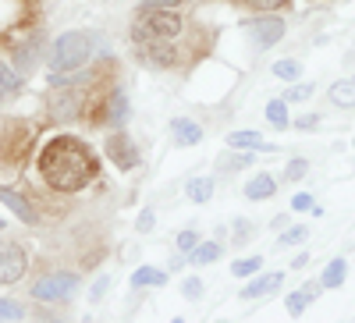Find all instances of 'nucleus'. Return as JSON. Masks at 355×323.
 <instances>
[{"mask_svg": "<svg viewBox=\"0 0 355 323\" xmlns=\"http://www.w3.org/2000/svg\"><path fill=\"white\" fill-rule=\"evenodd\" d=\"M96 153L75 135H57L40 150V174L57 192H82L89 182H96Z\"/></svg>", "mask_w": 355, "mask_h": 323, "instance_id": "1", "label": "nucleus"}, {"mask_svg": "<svg viewBox=\"0 0 355 323\" xmlns=\"http://www.w3.org/2000/svg\"><path fill=\"white\" fill-rule=\"evenodd\" d=\"M93 46H96V36L93 33H82V28H71V33H61L50 46V75H71V71H82L93 57Z\"/></svg>", "mask_w": 355, "mask_h": 323, "instance_id": "2", "label": "nucleus"}, {"mask_svg": "<svg viewBox=\"0 0 355 323\" xmlns=\"http://www.w3.org/2000/svg\"><path fill=\"white\" fill-rule=\"evenodd\" d=\"M182 25H185V18H182L178 8H171V11H139L132 40H178Z\"/></svg>", "mask_w": 355, "mask_h": 323, "instance_id": "3", "label": "nucleus"}, {"mask_svg": "<svg viewBox=\"0 0 355 323\" xmlns=\"http://www.w3.org/2000/svg\"><path fill=\"white\" fill-rule=\"evenodd\" d=\"M78 288V277L61 270V274H43L36 284H33V299L40 302H57V299H71V291Z\"/></svg>", "mask_w": 355, "mask_h": 323, "instance_id": "4", "label": "nucleus"}, {"mask_svg": "<svg viewBox=\"0 0 355 323\" xmlns=\"http://www.w3.org/2000/svg\"><path fill=\"white\" fill-rule=\"evenodd\" d=\"M85 107H89V96L82 89H61L57 96H50V114H53V121H61V125L78 121L85 114Z\"/></svg>", "mask_w": 355, "mask_h": 323, "instance_id": "5", "label": "nucleus"}, {"mask_svg": "<svg viewBox=\"0 0 355 323\" xmlns=\"http://www.w3.org/2000/svg\"><path fill=\"white\" fill-rule=\"evenodd\" d=\"M107 157H110V164H114L117 171H135L139 160H142L139 146H135L132 135H125V132H114V135L107 139Z\"/></svg>", "mask_w": 355, "mask_h": 323, "instance_id": "6", "label": "nucleus"}, {"mask_svg": "<svg viewBox=\"0 0 355 323\" xmlns=\"http://www.w3.org/2000/svg\"><path fill=\"white\" fill-rule=\"evenodd\" d=\"M96 125H125L128 121V96L125 89H110L107 96H100V107L93 110Z\"/></svg>", "mask_w": 355, "mask_h": 323, "instance_id": "7", "label": "nucleus"}, {"mask_svg": "<svg viewBox=\"0 0 355 323\" xmlns=\"http://www.w3.org/2000/svg\"><path fill=\"white\" fill-rule=\"evenodd\" d=\"M25 270H28V256H25V249L15 245V242H4V245H0V284H15V281H21Z\"/></svg>", "mask_w": 355, "mask_h": 323, "instance_id": "8", "label": "nucleus"}, {"mask_svg": "<svg viewBox=\"0 0 355 323\" xmlns=\"http://www.w3.org/2000/svg\"><path fill=\"white\" fill-rule=\"evenodd\" d=\"M135 50L150 68H174V40H135Z\"/></svg>", "mask_w": 355, "mask_h": 323, "instance_id": "9", "label": "nucleus"}, {"mask_svg": "<svg viewBox=\"0 0 355 323\" xmlns=\"http://www.w3.org/2000/svg\"><path fill=\"white\" fill-rule=\"evenodd\" d=\"M249 36H252V46L256 50H270L284 40V21L274 18V15H266V18H256L249 25Z\"/></svg>", "mask_w": 355, "mask_h": 323, "instance_id": "10", "label": "nucleus"}, {"mask_svg": "<svg viewBox=\"0 0 355 323\" xmlns=\"http://www.w3.org/2000/svg\"><path fill=\"white\" fill-rule=\"evenodd\" d=\"M43 57V40L40 36H28V43H18L15 46V68L18 71H33Z\"/></svg>", "mask_w": 355, "mask_h": 323, "instance_id": "11", "label": "nucleus"}, {"mask_svg": "<svg viewBox=\"0 0 355 323\" xmlns=\"http://www.w3.org/2000/svg\"><path fill=\"white\" fill-rule=\"evenodd\" d=\"M0 202H4V207H11V210H15V217H18V220H25V224H36V220H40V213L33 210V202L21 199V195H18V192H11V189H0Z\"/></svg>", "mask_w": 355, "mask_h": 323, "instance_id": "12", "label": "nucleus"}, {"mask_svg": "<svg viewBox=\"0 0 355 323\" xmlns=\"http://www.w3.org/2000/svg\"><path fill=\"white\" fill-rule=\"evenodd\" d=\"M171 139H174V146H196L202 139V128L196 121H189V117H174L171 121Z\"/></svg>", "mask_w": 355, "mask_h": 323, "instance_id": "13", "label": "nucleus"}, {"mask_svg": "<svg viewBox=\"0 0 355 323\" xmlns=\"http://www.w3.org/2000/svg\"><path fill=\"white\" fill-rule=\"evenodd\" d=\"M21 71L15 68V64H4V61H0V103H4V100H15L18 93H21Z\"/></svg>", "mask_w": 355, "mask_h": 323, "instance_id": "14", "label": "nucleus"}, {"mask_svg": "<svg viewBox=\"0 0 355 323\" xmlns=\"http://www.w3.org/2000/svg\"><path fill=\"white\" fill-rule=\"evenodd\" d=\"M274 192H277V182L270 178V174H263V171L256 174L252 182H245V195H249V199H256V202H263V199H270Z\"/></svg>", "mask_w": 355, "mask_h": 323, "instance_id": "15", "label": "nucleus"}, {"mask_svg": "<svg viewBox=\"0 0 355 323\" xmlns=\"http://www.w3.org/2000/svg\"><path fill=\"white\" fill-rule=\"evenodd\" d=\"M320 288H323V284H320V281H313V284H302L299 291H295V295H288V313H291V316H299V313H302L316 295H320Z\"/></svg>", "mask_w": 355, "mask_h": 323, "instance_id": "16", "label": "nucleus"}, {"mask_svg": "<svg viewBox=\"0 0 355 323\" xmlns=\"http://www.w3.org/2000/svg\"><path fill=\"white\" fill-rule=\"evenodd\" d=\"M281 281H284V274H266V277L252 281V284L242 291V299H259V295H270V291H277V288H281Z\"/></svg>", "mask_w": 355, "mask_h": 323, "instance_id": "17", "label": "nucleus"}, {"mask_svg": "<svg viewBox=\"0 0 355 323\" xmlns=\"http://www.w3.org/2000/svg\"><path fill=\"white\" fill-rule=\"evenodd\" d=\"M331 103L334 107H355V78H341V82H334L331 85Z\"/></svg>", "mask_w": 355, "mask_h": 323, "instance_id": "18", "label": "nucleus"}, {"mask_svg": "<svg viewBox=\"0 0 355 323\" xmlns=\"http://www.w3.org/2000/svg\"><path fill=\"white\" fill-rule=\"evenodd\" d=\"M345 277H348V263H345V259H331L327 270H323V277H320V284H323V288H341Z\"/></svg>", "mask_w": 355, "mask_h": 323, "instance_id": "19", "label": "nucleus"}, {"mask_svg": "<svg viewBox=\"0 0 355 323\" xmlns=\"http://www.w3.org/2000/svg\"><path fill=\"white\" fill-rule=\"evenodd\" d=\"M227 146H234V150H266V142H263L259 132H231Z\"/></svg>", "mask_w": 355, "mask_h": 323, "instance_id": "20", "label": "nucleus"}, {"mask_svg": "<svg viewBox=\"0 0 355 323\" xmlns=\"http://www.w3.org/2000/svg\"><path fill=\"white\" fill-rule=\"evenodd\" d=\"M189 256H192V267H206V263H217L220 259V245L217 242H199Z\"/></svg>", "mask_w": 355, "mask_h": 323, "instance_id": "21", "label": "nucleus"}, {"mask_svg": "<svg viewBox=\"0 0 355 323\" xmlns=\"http://www.w3.org/2000/svg\"><path fill=\"white\" fill-rule=\"evenodd\" d=\"M167 281V274L164 270H153V267H139L135 274H132V284L135 288H160Z\"/></svg>", "mask_w": 355, "mask_h": 323, "instance_id": "22", "label": "nucleus"}, {"mask_svg": "<svg viewBox=\"0 0 355 323\" xmlns=\"http://www.w3.org/2000/svg\"><path fill=\"white\" fill-rule=\"evenodd\" d=\"M185 192H189L192 202H206V199L214 195V182H210V178H192V182L185 185Z\"/></svg>", "mask_w": 355, "mask_h": 323, "instance_id": "23", "label": "nucleus"}, {"mask_svg": "<svg viewBox=\"0 0 355 323\" xmlns=\"http://www.w3.org/2000/svg\"><path fill=\"white\" fill-rule=\"evenodd\" d=\"M252 164H256V150H252V153H234V157H220V160H217L220 171H245V167H252Z\"/></svg>", "mask_w": 355, "mask_h": 323, "instance_id": "24", "label": "nucleus"}, {"mask_svg": "<svg viewBox=\"0 0 355 323\" xmlns=\"http://www.w3.org/2000/svg\"><path fill=\"white\" fill-rule=\"evenodd\" d=\"M266 121H270L274 128H284L288 125V103L284 100H270V103H266Z\"/></svg>", "mask_w": 355, "mask_h": 323, "instance_id": "25", "label": "nucleus"}, {"mask_svg": "<svg viewBox=\"0 0 355 323\" xmlns=\"http://www.w3.org/2000/svg\"><path fill=\"white\" fill-rule=\"evenodd\" d=\"M309 96H313V85L309 82H295V85H288V89H284V103H302Z\"/></svg>", "mask_w": 355, "mask_h": 323, "instance_id": "26", "label": "nucleus"}, {"mask_svg": "<svg viewBox=\"0 0 355 323\" xmlns=\"http://www.w3.org/2000/svg\"><path fill=\"white\" fill-rule=\"evenodd\" d=\"M259 267H263V256H249V259H239L234 263V277H252V274H259Z\"/></svg>", "mask_w": 355, "mask_h": 323, "instance_id": "27", "label": "nucleus"}, {"mask_svg": "<svg viewBox=\"0 0 355 323\" xmlns=\"http://www.w3.org/2000/svg\"><path fill=\"white\" fill-rule=\"evenodd\" d=\"M274 75L284 78V82H295V78L302 75V64H299V61H277V64H274Z\"/></svg>", "mask_w": 355, "mask_h": 323, "instance_id": "28", "label": "nucleus"}, {"mask_svg": "<svg viewBox=\"0 0 355 323\" xmlns=\"http://www.w3.org/2000/svg\"><path fill=\"white\" fill-rule=\"evenodd\" d=\"M25 316V309L18 302H8V299H0V323H18Z\"/></svg>", "mask_w": 355, "mask_h": 323, "instance_id": "29", "label": "nucleus"}, {"mask_svg": "<svg viewBox=\"0 0 355 323\" xmlns=\"http://www.w3.org/2000/svg\"><path fill=\"white\" fill-rule=\"evenodd\" d=\"M306 171H309V164H306L302 157H295V160L284 167V182H302V178H306Z\"/></svg>", "mask_w": 355, "mask_h": 323, "instance_id": "30", "label": "nucleus"}, {"mask_svg": "<svg viewBox=\"0 0 355 323\" xmlns=\"http://www.w3.org/2000/svg\"><path fill=\"white\" fill-rule=\"evenodd\" d=\"M309 238V227H302V224H295V227H288L284 231V238H281V245H302Z\"/></svg>", "mask_w": 355, "mask_h": 323, "instance_id": "31", "label": "nucleus"}, {"mask_svg": "<svg viewBox=\"0 0 355 323\" xmlns=\"http://www.w3.org/2000/svg\"><path fill=\"white\" fill-rule=\"evenodd\" d=\"M182 0H142L139 4V11H171V8H178Z\"/></svg>", "mask_w": 355, "mask_h": 323, "instance_id": "32", "label": "nucleus"}, {"mask_svg": "<svg viewBox=\"0 0 355 323\" xmlns=\"http://www.w3.org/2000/svg\"><path fill=\"white\" fill-rule=\"evenodd\" d=\"M199 245V234L196 231H182V234H178V252H192Z\"/></svg>", "mask_w": 355, "mask_h": 323, "instance_id": "33", "label": "nucleus"}, {"mask_svg": "<svg viewBox=\"0 0 355 323\" xmlns=\"http://www.w3.org/2000/svg\"><path fill=\"white\" fill-rule=\"evenodd\" d=\"M242 4L259 8V11H277V8H284V4H288V0H242Z\"/></svg>", "mask_w": 355, "mask_h": 323, "instance_id": "34", "label": "nucleus"}, {"mask_svg": "<svg viewBox=\"0 0 355 323\" xmlns=\"http://www.w3.org/2000/svg\"><path fill=\"white\" fill-rule=\"evenodd\" d=\"M182 291H185V299H199V295H202V281H199V277H189V281L182 284Z\"/></svg>", "mask_w": 355, "mask_h": 323, "instance_id": "35", "label": "nucleus"}, {"mask_svg": "<svg viewBox=\"0 0 355 323\" xmlns=\"http://www.w3.org/2000/svg\"><path fill=\"white\" fill-rule=\"evenodd\" d=\"M313 207H316V202H313V195H306V192H299V195L291 199V210H309V213H313Z\"/></svg>", "mask_w": 355, "mask_h": 323, "instance_id": "36", "label": "nucleus"}, {"mask_svg": "<svg viewBox=\"0 0 355 323\" xmlns=\"http://www.w3.org/2000/svg\"><path fill=\"white\" fill-rule=\"evenodd\" d=\"M135 227H139V231H150V227H153V213H150V210H142L139 220H135Z\"/></svg>", "mask_w": 355, "mask_h": 323, "instance_id": "37", "label": "nucleus"}, {"mask_svg": "<svg viewBox=\"0 0 355 323\" xmlns=\"http://www.w3.org/2000/svg\"><path fill=\"white\" fill-rule=\"evenodd\" d=\"M107 284H110V281H107V277H100V281L93 284V295H89V299H93V302H100V299H103V291H107Z\"/></svg>", "mask_w": 355, "mask_h": 323, "instance_id": "38", "label": "nucleus"}, {"mask_svg": "<svg viewBox=\"0 0 355 323\" xmlns=\"http://www.w3.org/2000/svg\"><path fill=\"white\" fill-rule=\"evenodd\" d=\"M316 125H320V117L313 114V117H302V121H299V125H295V128H302V132H313Z\"/></svg>", "mask_w": 355, "mask_h": 323, "instance_id": "39", "label": "nucleus"}, {"mask_svg": "<svg viewBox=\"0 0 355 323\" xmlns=\"http://www.w3.org/2000/svg\"><path fill=\"white\" fill-rule=\"evenodd\" d=\"M249 234H252V227H249L245 220H239V238H234V242H239V245H242V242H249Z\"/></svg>", "mask_w": 355, "mask_h": 323, "instance_id": "40", "label": "nucleus"}, {"mask_svg": "<svg viewBox=\"0 0 355 323\" xmlns=\"http://www.w3.org/2000/svg\"><path fill=\"white\" fill-rule=\"evenodd\" d=\"M43 323H61V320H43Z\"/></svg>", "mask_w": 355, "mask_h": 323, "instance_id": "41", "label": "nucleus"}, {"mask_svg": "<svg viewBox=\"0 0 355 323\" xmlns=\"http://www.w3.org/2000/svg\"><path fill=\"white\" fill-rule=\"evenodd\" d=\"M171 323H185V320H171Z\"/></svg>", "mask_w": 355, "mask_h": 323, "instance_id": "42", "label": "nucleus"}, {"mask_svg": "<svg viewBox=\"0 0 355 323\" xmlns=\"http://www.w3.org/2000/svg\"><path fill=\"white\" fill-rule=\"evenodd\" d=\"M0 227H4V220H0Z\"/></svg>", "mask_w": 355, "mask_h": 323, "instance_id": "43", "label": "nucleus"}, {"mask_svg": "<svg viewBox=\"0 0 355 323\" xmlns=\"http://www.w3.org/2000/svg\"><path fill=\"white\" fill-rule=\"evenodd\" d=\"M352 146H355V142H352Z\"/></svg>", "mask_w": 355, "mask_h": 323, "instance_id": "44", "label": "nucleus"}]
</instances>
